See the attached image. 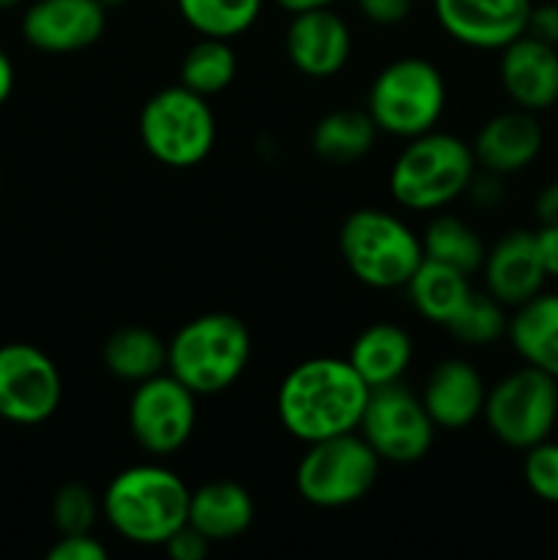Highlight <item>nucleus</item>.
Returning a JSON list of instances; mask_svg holds the SVG:
<instances>
[{"label": "nucleus", "instance_id": "1", "mask_svg": "<svg viewBox=\"0 0 558 560\" xmlns=\"http://www.w3.org/2000/svg\"><path fill=\"white\" fill-rule=\"evenodd\" d=\"M370 386L348 359L317 355L295 364L277 392V416L290 438L306 443L359 432Z\"/></svg>", "mask_w": 558, "mask_h": 560}, {"label": "nucleus", "instance_id": "2", "mask_svg": "<svg viewBox=\"0 0 558 560\" xmlns=\"http://www.w3.org/2000/svg\"><path fill=\"white\" fill-rule=\"evenodd\" d=\"M191 490L175 470L140 463L118 470L102 498V512L120 539L137 547H164L189 520Z\"/></svg>", "mask_w": 558, "mask_h": 560}, {"label": "nucleus", "instance_id": "3", "mask_svg": "<svg viewBox=\"0 0 558 560\" xmlns=\"http://www.w3.org/2000/svg\"><path fill=\"white\" fill-rule=\"evenodd\" d=\"M476 170L470 142L432 129L405 140L388 170V191L405 211L438 213L465 195Z\"/></svg>", "mask_w": 558, "mask_h": 560}, {"label": "nucleus", "instance_id": "4", "mask_svg": "<svg viewBox=\"0 0 558 560\" xmlns=\"http://www.w3.org/2000/svg\"><path fill=\"white\" fill-rule=\"evenodd\" d=\"M252 337L244 320L230 312H206L173 334L167 342V372L197 397H213L244 375Z\"/></svg>", "mask_w": 558, "mask_h": 560}, {"label": "nucleus", "instance_id": "5", "mask_svg": "<svg viewBox=\"0 0 558 560\" xmlns=\"http://www.w3.org/2000/svg\"><path fill=\"white\" fill-rule=\"evenodd\" d=\"M337 244L348 271L372 290H403L425 260L421 235L383 208H356L345 217Z\"/></svg>", "mask_w": 558, "mask_h": 560}, {"label": "nucleus", "instance_id": "6", "mask_svg": "<svg viewBox=\"0 0 558 560\" xmlns=\"http://www.w3.org/2000/svg\"><path fill=\"white\" fill-rule=\"evenodd\" d=\"M446 107V80L432 60L405 55L383 66L367 91L364 109L381 135L414 140L441 120Z\"/></svg>", "mask_w": 558, "mask_h": 560}, {"label": "nucleus", "instance_id": "7", "mask_svg": "<svg viewBox=\"0 0 558 560\" xmlns=\"http://www.w3.org/2000/svg\"><path fill=\"white\" fill-rule=\"evenodd\" d=\"M140 142L159 164L189 170L206 162L217 145V115L200 93L178 85L153 93L137 118Z\"/></svg>", "mask_w": 558, "mask_h": 560}, {"label": "nucleus", "instance_id": "8", "mask_svg": "<svg viewBox=\"0 0 558 560\" xmlns=\"http://www.w3.org/2000/svg\"><path fill=\"white\" fill-rule=\"evenodd\" d=\"M381 474V459L359 432L306 443L295 465V492L315 509H345L364 501Z\"/></svg>", "mask_w": 558, "mask_h": 560}, {"label": "nucleus", "instance_id": "9", "mask_svg": "<svg viewBox=\"0 0 558 560\" xmlns=\"http://www.w3.org/2000/svg\"><path fill=\"white\" fill-rule=\"evenodd\" d=\"M487 430L503 446L525 448L547 441L558 421V381L542 370L523 364L487 388L485 410Z\"/></svg>", "mask_w": 558, "mask_h": 560}, {"label": "nucleus", "instance_id": "10", "mask_svg": "<svg viewBox=\"0 0 558 560\" xmlns=\"http://www.w3.org/2000/svg\"><path fill=\"white\" fill-rule=\"evenodd\" d=\"M435 430L421 397L403 381L370 388L359 435L370 443L381 463H419L430 454Z\"/></svg>", "mask_w": 558, "mask_h": 560}, {"label": "nucleus", "instance_id": "11", "mask_svg": "<svg viewBox=\"0 0 558 560\" xmlns=\"http://www.w3.org/2000/svg\"><path fill=\"white\" fill-rule=\"evenodd\" d=\"M137 446L151 457H173L191 441L197 427V394L167 370L137 383L126 408Z\"/></svg>", "mask_w": 558, "mask_h": 560}, {"label": "nucleus", "instance_id": "12", "mask_svg": "<svg viewBox=\"0 0 558 560\" xmlns=\"http://www.w3.org/2000/svg\"><path fill=\"white\" fill-rule=\"evenodd\" d=\"M63 377L44 350L27 342L0 345V419L36 427L58 413Z\"/></svg>", "mask_w": 558, "mask_h": 560}, {"label": "nucleus", "instance_id": "13", "mask_svg": "<svg viewBox=\"0 0 558 560\" xmlns=\"http://www.w3.org/2000/svg\"><path fill=\"white\" fill-rule=\"evenodd\" d=\"M531 0H432L435 20L452 42L501 52L528 27Z\"/></svg>", "mask_w": 558, "mask_h": 560}, {"label": "nucleus", "instance_id": "14", "mask_svg": "<svg viewBox=\"0 0 558 560\" xmlns=\"http://www.w3.org/2000/svg\"><path fill=\"white\" fill-rule=\"evenodd\" d=\"M284 55L290 66L310 80L337 77L353 55V33L348 20L337 14L334 5L290 14Z\"/></svg>", "mask_w": 558, "mask_h": 560}, {"label": "nucleus", "instance_id": "15", "mask_svg": "<svg viewBox=\"0 0 558 560\" xmlns=\"http://www.w3.org/2000/svg\"><path fill=\"white\" fill-rule=\"evenodd\" d=\"M107 31L98 0H33L22 14V36L38 52L69 55L93 47Z\"/></svg>", "mask_w": 558, "mask_h": 560}, {"label": "nucleus", "instance_id": "16", "mask_svg": "<svg viewBox=\"0 0 558 560\" xmlns=\"http://www.w3.org/2000/svg\"><path fill=\"white\" fill-rule=\"evenodd\" d=\"M498 80L509 102L528 113L558 104V47L523 33L501 49Z\"/></svg>", "mask_w": 558, "mask_h": 560}, {"label": "nucleus", "instance_id": "17", "mask_svg": "<svg viewBox=\"0 0 558 560\" xmlns=\"http://www.w3.org/2000/svg\"><path fill=\"white\" fill-rule=\"evenodd\" d=\"M542 148H545V129L539 118L536 113L520 107L487 118L470 140L476 167L501 178L523 173L528 164L536 162Z\"/></svg>", "mask_w": 558, "mask_h": 560}, {"label": "nucleus", "instance_id": "18", "mask_svg": "<svg viewBox=\"0 0 558 560\" xmlns=\"http://www.w3.org/2000/svg\"><path fill=\"white\" fill-rule=\"evenodd\" d=\"M485 290L507 310L525 304L542 293L547 273L536 252L534 230H509L487 249L481 262Z\"/></svg>", "mask_w": 558, "mask_h": 560}, {"label": "nucleus", "instance_id": "19", "mask_svg": "<svg viewBox=\"0 0 558 560\" xmlns=\"http://www.w3.org/2000/svg\"><path fill=\"white\" fill-rule=\"evenodd\" d=\"M419 397L438 430L457 432L481 419L487 386L468 359L449 355L432 366Z\"/></svg>", "mask_w": 558, "mask_h": 560}, {"label": "nucleus", "instance_id": "20", "mask_svg": "<svg viewBox=\"0 0 558 560\" xmlns=\"http://www.w3.org/2000/svg\"><path fill=\"white\" fill-rule=\"evenodd\" d=\"M189 525H195L211 545L244 536L255 523V501L239 481H206L189 495Z\"/></svg>", "mask_w": 558, "mask_h": 560}, {"label": "nucleus", "instance_id": "21", "mask_svg": "<svg viewBox=\"0 0 558 560\" xmlns=\"http://www.w3.org/2000/svg\"><path fill=\"white\" fill-rule=\"evenodd\" d=\"M507 337L523 364L558 381V293L542 290L531 301L514 306Z\"/></svg>", "mask_w": 558, "mask_h": 560}, {"label": "nucleus", "instance_id": "22", "mask_svg": "<svg viewBox=\"0 0 558 560\" xmlns=\"http://www.w3.org/2000/svg\"><path fill=\"white\" fill-rule=\"evenodd\" d=\"M348 361L370 388L399 383L414 364V337L397 323H372L353 339Z\"/></svg>", "mask_w": 558, "mask_h": 560}, {"label": "nucleus", "instance_id": "23", "mask_svg": "<svg viewBox=\"0 0 558 560\" xmlns=\"http://www.w3.org/2000/svg\"><path fill=\"white\" fill-rule=\"evenodd\" d=\"M102 361L109 375L137 386L167 370V342L146 326H120L104 339Z\"/></svg>", "mask_w": 558, "mask_h": 560}, {"label": "nucleus", "instance_id": "24", "mask_svg": "<svg viewBox=\"0 0 558 560\" xmlns=\"http://www.w3.org/2000/svg\"><path fill=\"white\" fill-rule=\"evenodd\" d=\"M403 290L408 295L410 306L416 310V315L435 323V326H446L457 315L460 306L465 304V299H468L474 288H470L468 273L425 257Z\"/></svg>", "mask_w": 558, "mask_h": 560}, {"label": "nucleus", "instance_id": "25", "mask_svg": "<svg viewBox=\"0 0 558 560\" xmlns=\"http://www.w3.org/2000/svg\"><path fill=\"white\" fill-rule=\"evenodd\" d=\"M377 126L367 109H332L312 126V151L328 164H353L375 148Z\"/></svg>", "mask_w": 558, "mask_h": 560}, {"label": "nucleus", "instance_id": "26", "mask_svg": "<svg viewBox=\"0 0 558 560\" xmlns=\"http://www.w3.org/2000/svg\"><path fill=\"white\" fill-rule=\"evenodd\" d=\"M421 249H425L427 260L452 266L468 277L481 271V262L487 255L485 241L476 235V230L465 219L441 211L430 219V224L421 233Z\"/></svg>", "mask_w": 558, "mask_h": 560}, {"label": "nucleus", "instance_id": "27", "mask_svg": "<svg viewBox=\"0 0 558 560\" xmlns=\"http://www.w3.org/2000/svg\"><path fill=\"white\" fill-rule=\"evenodd\" d=\"M239 74V55L224 38L200 36L181 58V85L211 98L228 91Z\"/></svg>", "mask_w": 558, "mask_h": 560}, {"label": "nucleus", "instance_id": "28", "mask_svg": "<svg viewBox=\"0 0 558 560\" xmlns=\"http://www.w3.org/2000/svg\"><path fill=\"white\" fill-rule=\"evenodd\" d=\"M266 0H175L178 14L197 36L233 38L244 36L260 20Z\"/></svg>", "mask_w": 558, "mask_h": 560}, {"label": "nucleus", "instance_id": "29", "mask_svg": "<svg viewBox=\"0 0 558 560\" xmlns=\"http://www.w3.org/2000/svg\"><path fill=\"white\" fill-rule=\"evenodd\" d=\"M509 315L507 306L498 299H492L487 290H470L465 304L460 306L457 315L446 323V331L457 339L460 345L468 348H487L507 337Z\"/></svg>", "mask_w": 558, "mask_h": 560}, {"label": "nucleus", "instance_id": "30", "mask_svg": "<svg viewBox=\"0 0 558 560\" xmlns=\"http://www.w3.org/2000/svg\"><path fill=\"white\" fill-rule=\"evenodd\" d=\"M98 517V501L93 490L80 481H69L53 498V525L58 534H88Z\"/></svg>", "mask_w": 558, "mask_h": 560}, {"label": "nucleus", "instance_id": "31", "mask_svg": "<svg viewBox=\"0 0 558 560\" xmlns=\"http://www.w3.org/2000/svg\"><path fill=\"white\" fill-rule=\"evenodd\" d=\"M523 479L539 501L558 503V443L550 438L525 448Z\"/></svg>", "mask_w": 558, "mask_h": 560}, {"label": "nucleus", "instance_id": "32", "mask_svg": "<svg viewBox=\"0 0 558 560\" xmlns=\"http://www.w3.org/2000/svg\"><path fill=\"white\" fill-rule=\"evenodd\" d=\"M49 560H107L109 550L88 530V534H60L49 547Z\"/></svg>", "mask_w": 558, "mask_h": 560}, {"label": "nucleus", "instance_id": "33", "mask_svg": "<svg viewBox=\"0 0 558 560\" xmlns=\"http://www.w3.org/2000/svg\"><path fill=\"white\" fill-rule=\"evenodd\" d=\"M359 14L377 27L403 25L414 14L416 0H353Z\"/></svg>", "mask_w": 558, "mask_h": 560}, {"label": "nucleus", "instance_id": "34", "mask_svg": "<svg viewBox=\"0 0 558 560\" xmlns=\"http://www.w3.org/2000/svg\"><path fill=\"white\" fill-rule=\"evenodd\" d=\"M211 541L195 528V525H181L167 541H164V552L173 560H202L211 552Z\"/></svg>", "mask_w": 558, "mask_h": 560}, {"label": "nucleus", "instance_id": "35", "mask_svg": "<svg viewBox=\"0 0 558 560\" xmlns=\"http://www.w3.org/2000/svg\"><path fill=\"white\" fill-rule=\"evenodd\" d=\"M525 33L539 38V42L558 47V3L531 5L528 27H525Z\"/></svg>", "mask_w": 558, "mask_h": 560}, {"label": "nucleus", "instance_id": "36", "mask_svg": "<svg viewBox=\"0 0 558 560\" xmlns=\"http://www.w3.org/2000/svg\"><path fill=\"white\" fill-rule=\"evenodd\" d=\"M534 238L547 279H558V224H539L534 230Z\"/></svg>", "mask_w": 558, "mask_h": 560}, {"label": "nucleus", "instance_id": "37", "mask_svg": "<svg viewBox=\"0 0 558 560\" xmlns=\"http://www.w3.org/2000/svg\"><path fill=\"white\" fill-rule=\"evenodd\" d=\"M534 211L539 224H558V180L542 186V191L536 195Z\"/></svg>", "mask_w": 558, "mask_h": 560}, {"label": "nucleus", "instance_id": "38", "mask_svg": "<svg viewBox=\"0 0 558 560\" xmlns=\"http://www.w3.org/2000/svg\"><path fill=\"white\" fill-rule=\"evenodd\" d=\"M14 63H11V58L5 55V49H0V107H3V104L9 102L11 93H14Z\"/></svg>", "mask_w": 558, "mask_h": 560}, {"label": "nucleus", "instance_id": "39", "mask_svg": "<svg viewBox=\"0 0 558 560\" xmlns=\"http://www.w3.org/2000/svg\"><path fill=\"white\" fill-rule=\"evenodd\" d=\"M339 0H277V5L288 14H299L306 9H326V5H337Z\"/></svg>", "mask_w": 558, "mask_h": 560}, {"label": "nucleus", "instance_id": "40", "mask_svg": "<svg viewBox=\"0 0 558 560\" xmlns=\"http://www.w3.org/2000/svg\"><path fill=\"white\" fill-rule=\"evenodd\" d=\"M98 3H102L104 5V9H118V5H124L126 3V0H98Z\"/></svg>", "mask_w": 558, "mask_h": 560}, {"label": "nucleus", "instance_id": "41", "mask_svg": "<svg viewBox=\"0 0 558 560\" xmlns=\"http://www.w3.org/2000/svg\"><path fill=\"white\" fill-rule=\"evenodd\" d=\"M22 0H0V9H14V5H20Z\"/></svg>", "mask_w": 558, "mask_h": 560}, {"label": "nucleus", "instance_id": "42", "mask_svg": "<svg viewBox=\"0 0 558 560\" xmlns=\"http://www.w3.org/2000/svg\"><path fill=\"white\" fill-rule=\"evenodd\" d=\"M0 184H3V178H0Z\"/></svg>", "mask_w": 558, "mask_h": 560}]
</instances>
